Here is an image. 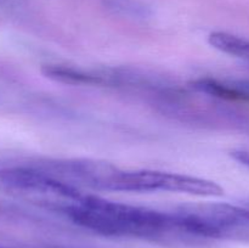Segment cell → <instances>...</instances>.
Returning a JSON list of instances; mask_svg holds the SVG:
<instances>
[{
    "label": "cell",
    "instance_id": "1",
    "mask_svg": "<svg viewBox=\"0 0 249 248\" xmlns=\"http://www.w3.org/2000/svg\"><path fill=\"white\" fill-rule=\"evenodd\" d=\"M67 218L87 230L111 237L162 238L181 233L172 212L135 207L87 195Z\"/></svg>",
    "mask_w": 249,
    "mask_h": 248
},
{
    "label": "cell",
    "instance_id": "2",
    "mask_svg": "<svg viewBox=\"0 0 249 248\" xmlns=\"http://www.w3.org/2000/svg\"><path fill=\"white\" fill-rule=\"evenodd\" d=\"M0 191L12 198L67 216L87 194L51 174L39 160L0 164Z\"/></svg>",
    "mask_w": 249,
    "mask_h": 248
},
{
    "label": "cell",
    "instance_id": "3",
    "mask_svg": "<svg viewBox=\"0 0 249 248\" xmlns=\"http://www.w3.org/2000/svg\"><path fill=\"white\" fill-rule=\"evenodd\" d=\"M101 191L179 192L201 197H219L224 189L212 180L160 170H122L114 167Z\"/></svg>",
    "mask_w": 249,
    "mask_h": 248
},
{
    "label": "cell",
    "instance_id": "4",
    "mask_svg": "<svg viewBox=\"0 0 249 248\" xmlns=\"http://www.w3.org/2000/svg\"><path fill=\"white\" fill-rule=\"evenodd\" d=\"M41 73L55 82L88 87H121L125 84V73L118 71H88L66 65H43Z\"/></svg>",
    "mask_w": 249,
    "mask_h": 248
},
{
    "label": "cell",
    "instance_id": "5",
    "mask_svg": "<svg viewBox=\"0 0 249 248\" xmlns=\"http://www.w3.org/2000/svg\"><path fill=\"white\" fill-rule=\"evenodd\" d=\"M190 87L201 94L226 101L249 102V80H219L199 78L190 83Z\"/></svg>",
    "mask_w": 249,
    "mask_h": 248
},
{
    "label": "cell",
    "instance_id": "6",
    "mask_svg": "<svg viewBox=\"0 0 249 248\" xmlns=\"http://www.w3.org/2000/svg\"><path fill=\"white\" fill-rule=\"evenodd\" d=\"M208 41L214 49L249 63V40L228 32H213Z\"/></svg>",
    "mask_w": 249,
    "mask_h": 248
},
{
    "label": "cell",
    "instance_id": "7",
    "mask_svg": "<svg viewBox=\"0 0 249 248\" xmlns=\"http://www.w3.org/2000/svg\"><path fill=\"white\" fill-rule=\"evenodd\" d=\"M105 4L117 14L133 18H147L151 14L150 9L138 0H105Z\"/></svg>",
    "mask_w": 249,
    "mask_h": 248
},
{
    "label": "cell",
    "instance_id": "8",
    "mask_svg": "<svg viewBox=\"0 0 249 248\" xmlns=\"http://www.w3.org/2000/svg\"><path fill=\"white\" fill-rule=\"evenodd\" d=\"M231 157L240 162L241 164L249 168V148H242V150H235L231 152Z\"/></svg>",
    "mask_w": 249,
    "mask_h": 248
},
{
    "label": "cell",
    "instance_id": "9",
    "mask_svg": "<svg viewBox=\"0 0 249 248\" xmlns=\"http://www.w3.org/2000/svg\"><path fill=\"white\" fill-rule=\"evenodd\" d=\"M0 248H5V247H0Z\"/></svg>",
    "mask_w": 249,
    "mask_h": 248
},
{
    "label": "cell",
    "instance_id": "10",
    "mask_svg": "<svg viewBox=\"0 0 249 248\" xmlns=\"http://www.w3.org/2000/svg\"><path fill=\"white\" fill-rule=\"evenodd\" d=\"M0 1H2V0H0Z\"/></svg>",
    "mask_w": 249,
    "mask_h": 248
}]
</instances>
